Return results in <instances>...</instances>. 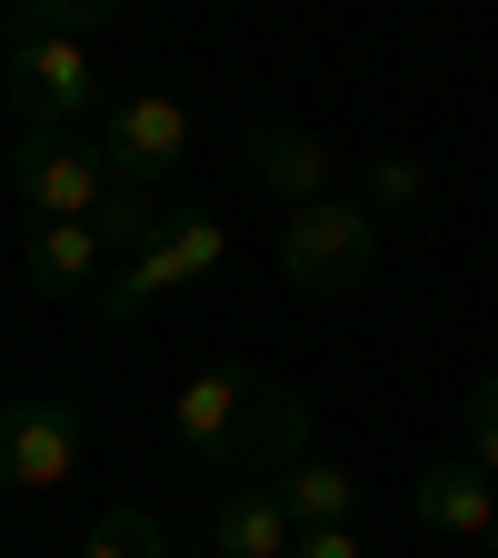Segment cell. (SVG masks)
<instances>
[{"mask_svg": "<svg viewBox=\"0 0 498 558\" xmlns=\"http://www.w3.org/2000/svg\"><path fill=\"white\" fill-rule=\"evenodd\" d=\"M11 190H21L31 220H100V199H110L120 180H110V160H100V140H81V130H21Z\"/></svg>", "mask_w": 498, "mask_h": 558, "instance_id": "277c9868", "label": "cell"}, {"mask_svg": "<svg viewBox=\"0 0 498 558\" xmlns=\"http://www.w3.org/2000/svg\"><path fill=\"white\" fill-rule=\"evenodd\" d=\"M0 50H11V110H21V130H70V120L100 100V60H90V40H60V31H31V21H0Z\"/></svg>", "mask_w": 498, "mask_h": 558, "instance_id": "7a4b0ae2", "label": "cell"}, {"mask_svg": "<svg viewBox=\"0 0 498 558\" xmlns=\"http://www.w3.org/2000/svg\"><path fill=\"white\" fill-rule=\"evenodd\" d=\"M170 429H180V449L190 459H209V469H279V459H300V399L279 389V379H259V369H199L190 389H180V409H170Z\"/></svg>", "mask_w": 498, "mask_h": 558, "instance_id": "6da1fadb", "label": "cell"}, {"mask_svg": "<svg viewBox=\"0 0 498 558\" xmlns=\"http://www.w3.org/2000/svg\"><path fill=\"white\" fill-rule=\"evenodd\" d=\"M100 259H110V250H100L90 220H31V240H21V279H31L40 300H70Z\"/></svg>", "mask_w": 498, "mask_h": 558, "instance_id": "30bf717a", "label": "cell"}, {"mask_svg": "<svg viewBox=\"0 0 498 558\" xmlns=\"http://www.w3.org/2000/svg\"><path fill=\"white\" fill-rule=\"evenodd\" d=\"M81 469V409L70 399H11L0 409V488H60Z\"/></svg>", "mask_w": 498, "mask_h": 558, "instance_id": "8992f818", "label": "cell"}, {"mask_svg": "<svg viewBox=\"0 0 498 558\" xmlns=\"http://www.w3.org/2000/svg\"><path fill=\"white\" fill-rule=\"evenodd\" d=\"M488 548H498V538H488Z\"/></svg>", "mask_w": 498, "mask_h": 558, "instance_id": "d6986e66", "label": "cell"}, {"mask_svg": "<svg viewBox=\"0 0 498 558\" xmlns=\"http://www.w3.org/2000/svg\"><path fill=\"white\" fill-rule=\"evenodd\" d=\"M81 558H160V519L150 509H110V519H90Z\"/></svg>", "mask_w": 498, "mask_h": 558, "instance_id": "4fadbf2b", "label": "cell"}, {"mask_svg": "<svg viewBox=\"0 0 498 558\" xmlns=\"http://www.w3.org/2000/svg\"><path fill=\"white\" fill-rule=\"evenodd\" d=\"M21 21H31V31H60V40H100V31H120L110 0H31Z\"/></svg>", "mask_w": 498, "mask_h": 558, "instance_id": "5bb4252c", "label": "cell"}, {"mask_svg": "<svg viewBox=\"0 0 498 558\" xmlns=\"http://www.w3.org/2000/svg\"><path fill=\"white\" fill-rule=\"evenodd\" d=\"M90 230H100V250H110V259H130V250H139V240H150L160 220H150V199H139V190H110Z\"/></svg>", "mask_w": 498, "mask_h": 558, "instance_id": "2e32d148", "label": "cell"}, {"mask_svg": "<svg viewBox=\"0 0 498 558\" xmlns=\"http://www.w3.org/2000/svg\"><path fill=\"white\" fill-rule=\"evenodd\" d=\"M220 250H230V240H220V220H209V209H190V220H160L150 240L120 259V279L100 290V319L120 329V319L150 310L160 290H180V279H209V269H220Z\"/></svg>", "mask_w": 498, "mask_h": 558, "instance_id": "5b68a950", "label": "cell"}, {"mask_svg": "<svg viewBox=\"0 0 498 558\" xmlns=\"http://www.w3.org/2000/svg\"><path fill=\"white\" fill-rule=\"evenodd\" d=\"M240 170H250L259 190H279L290 209H309V199H339V170H329V150H319L309 130H250Z\"/></svg>", "mask_w": 498, "mask_h": 558, "instance_id": "ba28073f", "label": "cell"}, {"mask_svg": "<svg viewBox=\"0 0 498 558\" xmlns=\"http://www.w3.org/2000/svg\"><path fill=\"white\" fill-rule=\"evenodd\" d=\"M418 190H429L418 160H369L360 170V209H369V220H379V209H418Z\"/></svg>", "mask_w": 498, "mask_h": 558, "instance_id": "9a60e30c", "label": "cell"}, {"mask_svg": "<svg viewBox=\"0 0 498 558\" xmlns=\"http://www.w3.org/2000/svg\"><path fill=\"white\" fill-rule=\"evenodd\" d=\"M418 529H439V538H498V488L478 478V459L418 469Z\"/></svg>", "mask_w": 498, "mask_h": 558, "instance_id": "9c48e42d", "label": "cell"}, {"mask_svg": "<svg viewBox=\"0 0 498 558\" xmlns=\"http://www.w3.org/2000/svg\"><path fill=\"white\" fill-rule=\"evenodd\" d=\"M290 558H360V538H349V529H300Z\"/></svg>", "mask_w": 498, "mask_h": 558, "instance_id": "ac0fdd59", "label": "cell"}, {"mask_svg": "<svg viewBox=\"0 0 498 558\" xmlns=\"http://www.w3.org/2000/svg\"><path fill=\"white\" fill-rule=\"evenodd\" d=\"M469 459H478V478L498 488V379H478V399H469Z\"/></svg>", "mask_w": 498, "mask_h": 558, "instance_id": "e0dca14e", "label": "cell"}, {"mask_svg": "<svg viewBox=\"0 0 498 558\" xmlns=\"http://www.w3.org/2000/svg\"><path fill=\"white\" fill-rule=\"evenodd\" d=\"M369 259H379V220H369L360 199H309V209H290V220H279V269H290L309 300L360 290Z\"/></svg>", "mask_w": 498, "mask_h": 558, "instance_id": "3957f363", "label": "cell"}, {"mask_svg": "<svg viewBox=\"0 0 498 558\" xmlns=\"http://www.w3.org/2000/svg\"><path fill=\"white\" fill-rule=\"evenodd\" d=\"M279 509H290V529H349V509H360V478H349L339 459H300L290 478H279Z\"/></svg>", "mask_w": 498, "mask_h": 558, "instance_id": "7c38bea8", "label": "cell"}, {"mask_svg": "<svg viewBox=\"0 0 498 558\" xmlns=\"http://www.w3.org/2000/svg\"><path fill=\"white\" fill-rule=\"evenodd\" d=\"M290 509H279V488H230V499L220 509H209V548H220V558H290Z\"/></svg>", "mask_w": 498, "mask_h": 558, "instance_id": "8fae6325", "label": "cell"}, {"mask_svg": "<svg viewBox=\"0 0 498 558\" xmlns=\"http://www.w3.org/2000/svg\"><path fill=\"white\" fill-rule=\"evenodd\" d=\"M180 150H190V110H180L170 90H130V100L100 120V160H110V180H120V190L180 170Z\"/></svg>", "mask_w": 498, "mask_h": 558, "instance_id": "52a82bcc", "label": "cell"}]
</instances>
